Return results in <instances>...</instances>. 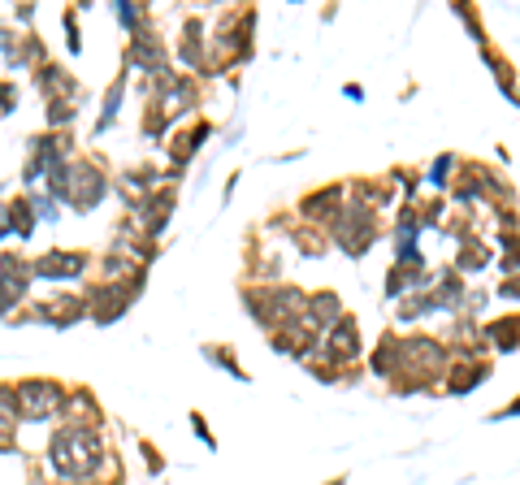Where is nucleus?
Instances as JSON below:
<instances>
[{"mask_svg":"<svg viewBox=\"0 0 520 485\" xmlns=\"http://www.w3.org/2000/svg\"><path fill=\"white\" fill-rule=\"evenodd\" d=\"M52 468H57L61 477H87L91 468L100 464V438L91 434L87 425H70V429H61L57 438H52Z\"/></svg>","mask_w":520,"mask_h":485,"instance_id":"nucleus-1","label":"nucleus"},{"mask_svg":"<svg viewBox=\"0 0 520 485\" xmlns=\"http://www.w3.org/2000/svg\"><path fill=\"white\" fill-rule=\"evenodd\" d=\"M13 403H18V416H26V421H44V416L57 412L61 390L52 382H26L13 390Z\"/></svg>","mask_w":520,"mask_h":485,"instance_id":"nucleus-2","label":"nucleus"},{"mask_svg":"<svg viewBox=\"0 0 520 485\" xmlns=\"http://www.w3.org/2000/svg\"><path fill=\"white\" fill-rule=\"evenodd\" d=\"M100 195H104V178L96 174V169H87V165L65 169V200L87 208V204H100Z\"/></svg>","mask_w":520,"mask_h":485,"instance_id":"nucleus-3","label":"nucleus"},{"mask_svg":"<svg viewBox=\"0 0 520 485\" xmlns=\"http://www.w3.org/2000/svg\"><path fill=\"white\" fill-rule=\"evenodd\" d=\"M334 234L343 239L347 252H360V247L373 239V217H369V208H347V217H338Z\"/></svg>","mask_w":520,"mask_h":485,"instance_id":"nucleus-4","label":"nucleus"},{"mask_svg":"<svg viewBox=\"0 0 520 485\" xmlns=\"http://www.w3.org/2000/svg\"><path fill=\"white\" fill-rule=\"evenodd\" d=\"M356 321H334V330L325 334V356H334V360H351L356 356Z\"/></svg>","mask_w":520,"mask_h":485,"instance_id":"nucleus-5","label":"nucleus"},{"mask_svg":"<svg viewBox=\"0 0 520 485\" xmlns=\"http://www.w3.org/2000/svg\"><path fill=\"white\" fill-rule=\"evenodd\" d=\"M26 295V265L22 260H5V273H0V312L13 308V299Z\"/></svg>","mask_w":520,"mask_h":485,"instance_id":"nucleus-6","label":"nucleus"},{"mask_svg":"<svg viewBox=\"0 0 520 485\" xmlns=\"http://www.w3.org/2000/svg\"><path fill=\"white\" fill-rule=\"evenodd\" d=\"M83 269H87V256H61V252L44 256V260L35 265L39 278H52V282H57V278H78Z\"/></svg>","mask_w":520,"mask_h":485,"instance_id":"nucleus-7","label":"nucleus"},{"mask_svg":"<svg viewBox=\"0 0 520 485\" xmlns=\"http://www.w3.org/2000/svg\"><path fill=\"white\" fill-rule=\"evenodd\" d=\"M260 304H265V321L282 325V321L295 317L304 299H299V291H269V295H260Z\"/></svg>","mask_w":520,"mask_h":485,"instance_id":"nucleus-8","label":"nucleus"},{"mask_svg":"<svg viewBox=\"0 0 520 485\" xmlns=\"http://www.w3.org/2000/svg\"><path fill=\"white\" fill-rule=\"evenodd\" d=\"M403 364H412V369H438L442 364V347L429 343V338H412L408 347H403Z\"/></svg>","mask_w":520,"mask_h":485,"instance_id":"nucleus-9","label":"nucleus"},{"mask_svg":"<svg viewBox=\"0 0 520 485\" xmlns=\"http://www.w3.org/2000/svg\"><path fill=\"white\" fill-rule=\"evenodd\" d=\"M334 317H338V299H334V295H312L304 321H308V325H330Z\"/></svg>","mask_w":520,"mask_h":485,"instance_id":"nucleus-10","label":"nucleus"},{"mask_svg":"<svg viewBox=\"0 0 520 485\" xmlns=\"http://www.w3.org/2000/svg\"><path fill=\"white\" fill-rule=\"evenodd\" d=\"M13 425H18V403H13V390L0 386V442H9Z\"/></svg>","mask_w":520,"mask_h":485,"instance_id":"nucleus-11","label":"nucleus"},{"mask_svg":"<svg viewBox=\"0 0 520 485\" xmlns=\"http://www.w3.org/2000/svg\"><path fill=\"white\" fill-rule=\"evenodd\" d=\"M44 91L48 96H74V83L65 78V70H44Z\"/></svg>","mask_w":520,"mask_h":485,"instance_id":"nucleus-12","label":"nucleus"},{"mask_svg":"<svg viewBox=\"0 0 520 485\" xmlns=\"http://www.w3.org/2000/svg\"><path fill=\"white\" fill-rule=\"evenodd\" d=\"M182 57H187V61H200V26H191V31H187V44H182Z\"/></svg>","mask_w":520,"mask_h":485,"instance_id":"nucleus-13","label":"nucleus"}]
</instances>
